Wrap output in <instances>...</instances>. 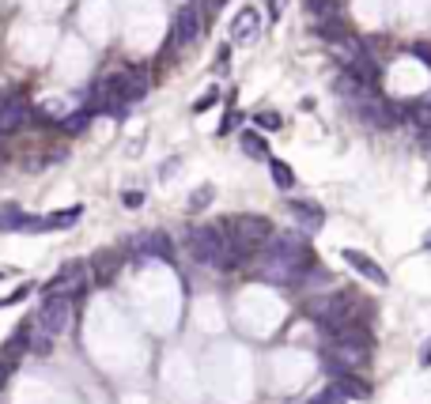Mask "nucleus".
Wrapping results in <instances>:
<instances>
[{"mask_svg":"<svg viewBox=\"0 0 431 404\" xmlns=\"http://www.w3.org/2000/svg\"><path fill=\"white\" fill-rule=\"evenodd\" d=\"M185 246H190L193 257L201 261V265H209V268L231 272V268L242 265V257L231 250V242H227V234H223V227H216V223H201V227H193L190 234H185Z\"/></svg>","mask_w":431,"mask_h":404,"instance_id":"obj_1","label":"nucleus"},{"mask_svg":"<svg viewBox=\"0 0 431 404\" xmlns=\"http://www.w3.org/2000/svg\"><path fill=\"white\" fill-rule=\"evenodd\" d=\"M223 234H227L231 250L239 253V257H250L257 246H265V242H273V219L269 215H257V212H246V215H231L227 223H223Z\"/></svg>","mask_w":431,"mask_h":404,"instance_id":"obj_2","label":"nucleus"},{"mask_svg":"<svg viewBox=\"0 0 431 404\" xmlns=\"http://www.w3.org/2000/svg\"><path fill=\"white\" fill-rule=\"evenodd\" d=\"M265 253H269V257H276V261L295 265L299 272H311L314 268V246L306 242V234H295V231L273 234V246H269Z\"/></svg>","mask_w":431,"mask_h":404,"instance_id":"obj_3","label":"nucleus"},{"mask_svg":"<svg viewBox=\"0 0 431 404\" xmlns=\"http://www.w3.org/2000/svg\"><path fill=\"white\" fill-rule=\"evenodd\" d=\"M306 310H311V317L325 329V333H337V329H344V325L355 322V306H352L348 295H325V298H314V303L306 306Z\"/></svg>","mask_w":431,"mask_h":404,"instance_id":"obj_4","label":"nucleus"},{"mask_svg":"<svg viewBox=\"0 0 431 404\" xmlns=\"http://www.w3.org/2000/svg\"><path fill=\"white\" fill-rule=\"evenodd\" d=\"M34 325L50 336H61L64 329L72 325V298L69 295H45L38 314H34Z\"/></svg>","mask_w":431,"mask_h":404,"instance_id":"obj_5","label":"nucleus"},{"mask_svg":"<svg viewBox=\"0 0 431 404\" xmlns=\"http://www.w3.org/2000/svg\"><path fill=\"white\" fill-rule=\"evenodd\" d=\"M87 284H91L87 265H83V261H64L61 272L50 280V284H45V295H69L72 303H76V298L83 295V287H87Z\"/></svg>","mask_w":431,"mask_h":404,"instance_id":"obj_6","label":"nucleus"},{"mask_svg":"<svg viewBox=\"0 0 431 404\" xmlns=\"http://www.w3.org/2000/svg\"><path fill=\"white\" fill-rule=\"evenodd\" d=\"M371 359V347H360V344H341L337 340L330 352H325V363H330V370H333V378L337 374H355L360 366H367Z\"/></svg>","mask_w":431,"mask_h":404,"instance_id":"obj_7","label":"nucleus"},{"mask_svg":"<svg viewBox=\"0 0 431 404\" xmlns=\"http://www.w3.org/2000/svg\"><path fill=\"white\" fill-rule=\"evenodd\" d=\"M80 215H83V204H69V208H57L50 215H27L23 231H69L80 223Z\"/></svg>","mask_w":431,"mask_h":404,"instance_id":"obj_8","label":"nucleus"},{"mask_svg":"<svg viewBox=\"0 0 431 404\" xmlns=\"http://www.w3.org/2000/svg\"><path fill=\"white\" fill-rule=\"evenodd\" d=\"M118 272H121V250H99L95 257L87 261V276H91V284H99V287L114 284Z\"/></svg>","mask_w":431,"mask_h":404,"instance_id":"obj_9","label":"nucleus"},{"mask_svg":"<svg viewBox=\"0 0 431 404\" xmlns=\"http://www.w3.org/2000/svg\"><path fill=\"white\" fill-rule=\"evenodd\" d=\"M360 117L367 121V125H374V129H393L401 114L390 106V102H382L379 95H367V99L360 102Z\"/></svg>","mask_w":431,"mask_h":404,"instance_id":"obj_10","label":"nucleus"},{"mask_svg":"<svg viewBox=\"0 0 431 404\" xmlns=\"http://www.w3.org/2000/svg\"><path fill=\"white\" fill-rule=\"evenodd\" d=\"M197 38H201V8H197V4L178 8V15H174V42L178 45H193Z\"/></svg>","mask_w":431,"mask_h":404,"instance_id":"obj_11","label":"nucleus"},{"mask_svg":"<svg viewBox=\"0 0 431 404\" xmlns=\"http://www.w3.org/2000/svg\"><path fill=\"white\" fill-rule=\"evenodd\" d=\"M257 276L265 280V284H299V280L306 276V272H299L295 265H288V261H276V257H261V265H257Z\"/></svg>","mask_w":431,"mask_h":404,"instance_id":"obj_12","label":"nucleus"},{"mask_svg":"<svg viewBox=\"0 0 431 404\" xmlns=\"http://www.w3.org/2000/svg\"><path fill=\"white\" fill-rule=\"evenodd\" d=\"M31 121V102L12 95L0 102V133H20V129Z\"/></svg>","mask_w":431,"mask_h":404,"instance_id":"obj_13","label":"nucleus"},{"mask_svg":"<svg viewBox=\"0 0 431 404\" xmlns=\"http://www.w3.org/2000/svg\"><path fill=\"white\" fill-rule=\"evenodd\" d=\"M341 257L348 261V265H352L355 272H360V276H367L374 287H386V284H390L386 268H382V265H379V261H374V257H367V253H363V250H344Z\"/></svg>","mask_w":431,"mask_h":404,"instance_id":"obj_14","label":"nucleus"},{"mask_svg":"<svg viewBox=\"0 0 431 404\" xmlns=\"http://www.w3.org/2000/svg\"><path fill=\"white\" fill-rule=\"evenodd\" d=\"M257 31H261V15H257V8H242V12L235 15V23H231V42L242 45V42H250V38H257Z\"/></svg>","mask_w":431,"mask_h":404,"instance_id":"obj_15","label":"nucleus"},{"mask_svg":"<svg viewBox=\"0 0 431 404\" xmlns=\"http://www.w3.org/2000/svg\"><path fill=\"white\" fill-rule=\"evenodd\" d=\"M136 250L148 253V257H159V261H174V246H171V238H167L163 231L140 234V238H136Z\"/></svg>","mask_w":431,"mask_h":404,"instance_id":"obj_16","label":"nucleus"},{"mask_svg":"<svg viewBox=\"0 0 431 404\" xmlns=\"http://www.w3.org/2000/svg\"><path fill=\"white\" fill-rule=\"evenodd\" d=\"M333 91L341 99H348V102H363L371 95V83H363L360 76H352V72L341 68V72H337V80H333Z\"/></svg>","mask_w":431,"mask_h":404,"instance_id":"obj_17","label":"nucleus"},{"mask_svg":"<svg viewBox=\"0 0 431 404\" xmlns=\"http://www.w3.org/2000/svg\"><path fill=\"white\" fill-rule=\"evenodd\" d=\"M288 212H292L295 219L303 223V227L311 231V234H314V231L325 223V212H322V204H314V201H288Z\"/></svg>","mask_w":431,"mask_h":404,"instance_id":"obj_18","label":"nucleus"},{"mask_svg":"<svg viewBox=\"0 0 431 404\" xmlns=\"http://www.w3.org/2000/svg\"><path fill=\"white\" fill-rule=\"evenodd\" d=\"M333 389L341 393L344 401H367L371 397V385L360 378V374H337L333 378Z\"/></svg>","mask_w":431,"mask_h":404,"instance_id":"obj_19","label":"nucleus"},{"mask_svg":"<svg viewBox=\"0 0 431 404\" xmlns=\"http://www.w3.org/2000/svg\"><path fill=\"white\" fill-rule=\"evenodd\" d=\"M333 340H341V344H360V347H371V329H367V325H360V322H352V325L337 329V333H333Z\"/></svg>","mask_w":431,"mask_h":404,"instance_id":"obj_20","label":"nucleus"},{"mask_svg":"<svg viewBox=\"0 0 431 404\" xmlns=\"http://www.w3.org/2000/svg\"><path fill=\"white\" fill-rule=\"evenodd\" d=\"M27 215L20 204H0V231H23Z\"/></svg>","mask_w":431,"mask_h":404,"instance_id":"obj_21","label":"nucleus"},{"mask_svg":"<svg viewBox=\"0 0 431 404\" xmlns=\"http://www.w3.org/2000/svg\"><path fill=\"white\" fill-rule=\"evenodd\" d=\"M242 152H246L250 159H269V144H265V136L254 133V129H246V133H242Z\"/></svg>","mask_w":431,"mask_h":404,"instance_id":"obj_22","label":"nucleus"},{"mask_svg":"<svg viewBox=\"0 0 431 404\" xmlns=\"http://www.w3.org/2000/svg\"><path fill=\"white\" fill-rule=\"evenodd\" d=\"M269 174H273L276 189H292L295 185V171L288 163H280V159H269Z\"/></svg>","mask_w":431,"mask_h":404,"instance_id":"obj_23","label":"nucleus"},{"mask_svg":"<svg viewBox=\"0 0 431 404\" xmlns=\"http://www.w3.org/2000/svg\"><path fill=\"white\" fill-rule=\"evenodd\" d=\"M87 121H91V110H76V114L61 117V129H64V133H83Z\"/></svg>","mask_w":431,"mask_h":404,"instance_id":"obj_24","label":"nucleus"},{"mask_svg":"<svg viewBox=\"0 0 431 404\" xmlns=\"http://www.w3.org/2000/svg\"><path fill=\"white\" fill-rule=\"evenodd\" d=\"M254 125H257V129H265V133H276V129L284 125V117L273 114V110H261V114H254Z\"/></svg>","mask_w":431,"mask_h":404,"instance_id":"obj_25","label":"nucleus"},{"mask_svg":"<svg viewBox=\"0 0 431 404\" xmlns=\"http://www.w3.org/2000/svg\"><path fill=\"white\" fill-rule=\"evenodd\" d=\"M216 99H220V91H204V99H197L193 102V114H204V110H209V106H216Z\"/></svg>","mask_w":431,"mask_h":404,"instance_id":"obj_26","label":"nucleus"},{"mask_svg":"<svg viewBox=\"0 0 431 404\" xmlns=\"http://www.w3.org/2000/svg\"><path fill=\"white\" fill-rule=\"evenodd\" d=\"M212 193H216L212 185H204V189H197V193H193V201H190V208H204V204L212 201Z\"/></svg>","mask_w":431,"mask_h":404,"instance_id":"obj_27","label":"nucleus"},{"mask_svg":"<svg viewBox=\"0 0 431 404\" xmlns=\"http://www.w3.org/2000/svg\"><path fill=\"white\" fill-rule=\"evenodd\" d=\"M15 366H20L15 359H8V355H0V382H8V378H12V374H15Z\"/></svg>","mask_w":431,"mask_h":404,"instance_id":"obj_28","label":"nucleus"},{"mask_svg":"<svg viewBox=\"0 0 431 404\" xmlns=\"http://www.w3.org/2000/svg\"><path fill=\"white\" fill-rule=\"evenodd\" d=\"M412 53H416V57L431 68V45H428V42H412Z\"/></svg>","mask_w":431,"mask_h":404,"instance_id":"obj_29","label":"nucleus"},{"mask_svg":"<svg viewBox=\"0 0 431 404\" xmlns=\"http://www.w3.org/2000/svg\"><path fill=\"white\" fill-rule=\"evenodd\" d=\"M235 125H239V114H235V110H227V114H223V125H220V136H227Z\"/></svg>","mask_w":431,"mask_h":404,"instance_id":"obj_30","label":"nucleus"},{"mask_svg":"<svg viewBox=\"0 0 431 404\" xmlns=\"http://www.w3.org/2000/svg\"><path fill=\"white\" fill-rule=\"evenodd\" d=\"M121 201H125L129 208H140V204H144V193H136V189H133V193H125V196H121Z\"/></svg>","mask_w":431,"mask_h":404,"instance_id":"obj_31","label":"nucleus"},{"mask_svg":"<svg viewBox=\"0 0 431 404\" xmlns=\"http://www.w3.org/2000/svg\"><path fill=\"white\" fill-rule=\"evenodd\" d=\"M201 4H204V15H216L223 8V0H201Z\"/></svg>","mask_w":431,"mask_h":404,"instance_id":"obj_32","label":"nucleus"},{"mask_svg":"<svg viewBox=\"0 0 431 404\" xmlns=\"http://www.w3.org/2000/svg\"><path fill=\"white\" fill-rule=\"evenodd\" d=\"M280 12H284V0H269V15L280 20Z\"/></svg>","mask_w":431,"mask_h":404,"instance_id":"obj_33","label":"nucleus"},{"mask_svg":"<svg viewBox=\"0 0 431 404\" xmlns=\"http://www.w3.org/2000/svg\"><path fill=\"white\" fill-rule=\"evenodd\" d=\"M420 136H424V144L431 147V117H428V125H424V129H420Z\"/></svg>","mask_w":431,"mask_h":404,"instance_id":"obj_34","label":"nucleus"},{"mask_svg":"<svg viewBox=\"0 0 431 404\" xmlns=\"http://www.w3.org/2000/svg\"><path fill=\"white\" fill-rule=\"evenodd\" d=\"M420 363H424V366H431V347H424V355H420Z\"/></svg>","mask_w":431,"mask_h":404,"instance_id":"obj_35","label":"nucleus"},{"mask_svg":"<svg viewBox=\"0 0 431 404\" xmlns=\"http://www.w3.org/2000/svg\"><path fill=\"white\" fill-rule=\"evenodd\" d=\"M424 246H428V250H431V231H428V234H424Z\"/></svg>","mask_w":431,"mask_h":404,"instance_id":"obj_36","label":"nucleus"}]
</instances>
